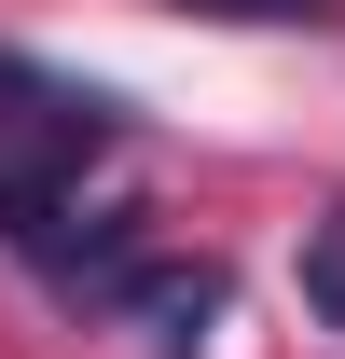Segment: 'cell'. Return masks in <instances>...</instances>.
Wrapping results in <instances>:
<instances>
[{
    "instance_id": "cell-2",
    "label": "cell",
    "mask_w": 345,
    "mask_h": 359,
    "mask_svg": "<svg viewBox=\"0 0 345 359\" xmlns=\"http://www.w3.org/2000/svg\"><path fill=\"white\" fill-rule=\"evenodd\" d=\"M111 318H138L152 346H208V318H221V263H180V249H152V276H138Z\"/></svg>"
},
{
    "instance_id": "cell-4",
    "label": "cell",
    "mask_w": 345,
    "mask_h": 359,
    "mask_svg": "<svg viewBox=\"0 0 345 359\" xmlns=\"http://www.w3.org/2000/svg\"><path fill=\"white\" fill-rule=\"evenodd\" d=\"M208 28H345V0H180Z\"/></svg>"
},
{
    "instance_id": "cell-1",
    "label": "cell",
    "mask_w": 345,
    "mask_h": 359,
    "mask_svg": "<svg viewBox=\"0 0 345 359\" xmlns=\"http://www.w3.org/2000/svg\"><path fill=\"white\" fill-rule=\"evenodd\" d=\"M125 138V111L97 83H42V69H0V235L28 249V235L69 208V180L97 166Z\"/></svg>"
},
{
    "instance_id": "cell-3",
    "label": "cell",
    "mask_w": 345,
    "mask_h": 359,
    "mask_svg": "<svg viewBox=\"0 0 345 359\" xmlns=\"http://www.w3.org/2000/svg\"><path fill=\"white\" fill-rule=\"evenodd\" d=\"M304 318L345 332V208H332V222H304Z\"/></svg>"
}]
</instances>
